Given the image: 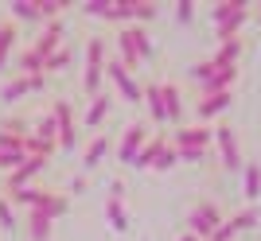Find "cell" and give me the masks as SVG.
<instances>
[{
	"label": "cell",
	"mask_w": 261,
	"mask_h": 241,
	"mask_svg": "<svg viewBox=\"0 0 261 241\" xmlns=\"http://www.w3.org/2000/svg\"><path fill=\"white\" fill-rule=\"evenodd\" d=\"M253 8L246 0H222L211 8V20H215V32H218V43H226V39H238L242 27L250 23Z\"/></svg>",
	"instance_id": "6da1fadb"
},
{
	"label": "cell",
	"mask_w": 261,
	"mask_h": 241,
	"mask_svg": "<svg viewBox=\"0 0 261 241\" xmlns=\"http://www.w3.org/2000/svg\"><path fill=\"white\" fill-rule=\"evenodd\" d=\"M101 78H106V39L94 35L86 43V74H82V89H86L90 98L101 94Z\"/></svg>",
	"instance_id": "7a4b0ae2"
},
{
	"label": "cell",
	"mask_w": 261,
	"mask_h": 241,
	"mask_svg": "<svg viewBox=\"0 0 261 241\" xmlns=\"http://www.w3.org/2000/svg\"><path fill=\"white\" fill-rule=\"evenodd\" d=\"M211 132H215V144H218V164L226 171H242V144H238L234 125L218 120V125H211Z\"/></svg>",
	"instance_id": "3957f363"
},
{
	"label": "cell",
	"mask_w": 261,
	"mask_h": 241,
	"mask_svg": "<svg viewBox=\"0 0 261 241\" xmlns=\"http://www.w3.org/2000/svg\"><path fill=\"white\" fill-rule=\"evenodd\" d=\"M218 226H222V210H218L215 202H195V206L187 210V233H191V237L207 241Z\"/></svg>",
	"instance_id": "277c9868"
},
{
	"label": "cell",
	"mask_w": 261,
	"mask_h": 241,
	"mask_svg": "<svg viewBox=\"0 0 261 241\" xmlns=\"http://www.w3.org/2000/svg\"><path fill=\"white\" fill-rule=\"evenodd\" d=\"M175 148V152H211V144H215V132H211V125H184V129L172 132V140H168Z\"/></svg>",
	"instance_id": "5b68a950"
},
{
	"label": "cell",
	"mask_w": 261,
	"mask_h": 241,
	"mask_svg": "<svg viewBox=\"0 0 261 241\" xmlns=\"http://www.w3.org/2000/svg\"><path fill=\"white\" fill-rule=\"evenodd\" d=\"M106 78L113 82V86H117V94H121V98H125V101H133V105H137V101L144 98V86L137 82V78H133V70H125L121 63H106Z\"/></svg>",
	"instance_id": "8992f818"
},
{
	"label": "cell",
	"mask_w": 261,
	"mask_h": 241,
	"mask_svg": "<svg viewBox=\"0 0 261 241\" xmlns=\"http://www.w3.org/2000/svg\"><path fill=\"white\" fill-rule=\"evenodd\" d=\"M144 144H148V125H141V120H137V125H129V129H125V136H121L117 160H121V164H133Z\"/></svg>",
	"instance_id": "52a82bcc"
},
{
	"label": "cell",
	"mask_w": 261,
	"mask_h": 241,
	"mask_svg": "<svg viewBox=\"0 0 261 241\" xmlns=\"http://www.w3.org/2000/svg\"><path fill=\"white\" fill-rule=\"evenodd\" d=\"M230 101H234V94H207V98L195 101V117L199 125H211V120H218L222 113L230 109Z\"/></svg>",
	"instance_id": "ba28073f"
},
{
	"label": "cell",
	"mask_w": 261,
	"mask_h": 241,
	"mask_svg": "<svg viewBox=\"0 0 261 241\" xmlns=\"http://www.w3.org/2000/svg\"><path fill=\"white\" fill-rule=\"evenodd\" d=\"M63 35H66V27H63V20H51V23H43V35L35 39V55L39 58H47V55H55L59 47H63Z\"/></svg>",
	"instance_id": "9c48e42d"
},
{
	"label": "cell",
	"mask_w": 261,
	"mask_h": 241,
	"mask_svg": "<svg viewBox=\"0 0 261 241\" xmlns=\"http://www.w3.org/2000/svg\"><path fill=\"white\" fill-rule=\"evenodd\" d=\"M47 74H35V78H16V82H8V86L0 89V101H8V105H16L20 98H28V94H35V89H43Z\"/></svg>",
	"instance_id": "30bf717a"
},
{
	"label": "cell",
	"mask_w": 261,
	"mask_h": 241,
	"mask_svg": "<svg viewBox=\"0 0 261 241\" xmlns=\"http://www.w3.org/2000/svg\"><path fill=\"white\" fill-rule=\"evenodd\" d=\"M160 94H164V113H168V125H179L184 120V89L175 82H160Z\"/></svg>",
	"instance_id": "8fae6325"
},
{
	"label": "cell",
	"mask_w": 261,
	"mask_h": 241,
	"mask_svg": "<svg viewBox=\"0 0 261 241\" xmlns=\"http://www.w3.org/2000/svg\"><path fill=\"white\" fill-rule=\"evenodd\" d=\"M43 164H47V160H32V156H28V160H23V164H20V167H16V171L8 175V191H20V187H32V179L39 175V171H43Z\"/></svg>",
	"instance_id": "7c38bea8"
},
{
	"label": "cell",
	"mask_w": 261,
	"mask_h": 241,
	"mask_svg": "<svg viewBox=\"0 0 261 241\" xmlns=\"http://www.w3.org/2000/svg\"><path fill=\"white\" fill-rule=\"evenodd\" d=\"M242 195L250 206L261 198V164H242Z\"/></svg>",
	"instance_id": "4fadbf2b"
},
{
	"label": "cell",
	"mask_w": 261,
	"mask_h": 241,
	"mask_svg": "<svg viewBox=\"0 0 261 241\" xmlns=\"http://www.w3.org/2000/svg\"><path fill=\"white\" fill-rule=\"evenodd\" d=\"M144 109H148V117L156 120V125H168V113H164V94H160V82H152V86H144Z\"/></svg>",
	"instance_id": "5bb4252c"
},
{
	"label": "cell",
	"mask_w": 261,
	"mask_h": 241,
	"mask_svg": "<svg viewBox=\"0 0 261 241\" xmlns=\"http://www.w3.org/2000/svg\"><path fill=\"white\" fill-rule=\"evenodd\" d=\"M109 109H113V98H109V94L90 98V109H86V117H82V125H86V129H98L101 120L109 117Z\"/></svg>",
	"instance_id": "9a60e30c"
},
{
	"label": "cell",
	"mask_w": 261,
	"mask_h": 241,
	"mask_svg": "<svg viewBox=\"0 0 261 241\" xmlns=\"http://www.w3.org/2000/svg\"><path fill=\"white\" fill-rule=\"evenodd\" d=\"M117 51H121V66L125 70H133V66H141V55H137V43H133V32H129V23L117 32Z\"/></svg>",
	"instance_id": "2e32d148"
},
{
	"label": "cell",
	"mask_w": 261,
	"mask_h": 241,
	"mask_svg": "<svg viewBox=\"0 0 261 241\" xmlns=\"http://www.w3.org/2000/svg\"><path fill=\"white\" fill-rule=\"evenodd\" d=\"M164 148H168V136H148V144H144L141 152H137L133 167H156V160H160Z\"/></svg>",
	"instance_id": "e0dca14e"
},
{
	"label": "cell",
	"mask_w": 261,
	"mask_h": 241,
	"mask_svg": "<svg viewBox=\"0 0 261 241\" xmlns=\"http://www.w3.org/2000/svg\"><path fill=\"white\" fill-rule=\"evenodd\" d=\"M242 51H246L242 35H238V39H226V43H218V51H215V58H211V63H215V66H238Z\"/></svg>",
	"instance_id": "ac0fdd59"
},
{
	"label": "cell",
	"mask_w": 261,
	"mask_h": 241,
	"mask_svg": "<svg viewBox=\"0 0 261 241\" xmlns=\"http://www.w3.org/2000/svg\"><path fill=\"white\" fill-rule=\"evenodd\" d=\"M106 152H109V136H94V140L82 148V167H86V171H94V167L106 160Z\"/></svg>",
	"instance_id": "d6986e66"
},
{
	"label": "cell",
	"mask_w": 261,
	"mask_h": 241,
	"mask_svg": "<svg viewBox=\"0 0 261 241\" xmlns=\"http://www.w3.org/2000/svg\"><path fill=\"white\" fill-rule=\"evenodd\" d=\"M129 32H133V43H137V55H141V63L156 58V43H152V35H148V27H141V23H129Z\"/></svg>",
	"instance_id": "ffe728a7"
},
{
	"label": "cell",
	"mask_w": 261,
	"mask_h": 241,
	"mask_svg": "<svg viewBox=\"0 0 261 241\" xmlns=\"http://www.w3.org/2000/svg\"><path fill=\"white\" fill-rule=\"evenodd\" d=\"M51 226L55 222L47 218V214H35V210L28 214V237L32 241H51Z\"/></svg>",
	"instance_id": "44dd1931"
},
{
	"label": "cell",
	"mask_w": 261,
	"mask_h": 241,
	"mask_svg": "<svg viewBox=\"0 0 261 241\" xmlns=\"http://www.w3.org/2000/svg\"><path fill=\"white\" fill-rule=\"evenodd\" d=\"M16 70H20V78H35V74H43V58L28 47V51H20V58H16Z\"/></svg>",
	"instance_id": "7402d4cb"
},
{
	"label": "cell",
	"mask_w": 261,
	"mask_h": 241,
	"mask_svg": "<svg viewBox=\"0 0 261 241\" xmlns=\"http://www.w3.org/2000/svg\"><path fill=\"white\" fill-rule=\"evenodd\" d=\"M106 218H109V226H113L117 233H125V230H129V210L121 206V202H113V198L106 202Z\"/></svg>",
	"instance_id": "603a6c76"
},
{
	"label": "cell",
	"mask_w": 261,
	"mask_h": 241,
	"mask_svg": "<svg viewBox=\"0 0 261 241\" xmlns=\"http://www.w3.org/2000/svg\"><path fill=\"white\" fill-rule=\"evenodd\" d=\"M230 226H234V233H246V230H253L257 226V206H246V210H238V214H230Z\"/></svg>",
	"instance_id": "cb8c5ba5"
},
{
	"label": "cell",
	"mask_w": 261,
	"mask_h": 241,
	"mask_svg": "<svg viewBox=\"0 0 261 241\" xmlns=\"http://www.w3.org/2000/svg\"><path fill=\"white\" fill-rule=\"evenodd\" d=\"M12 16H16V20H28V23H43L35 0H12Z\"/></svg>",
	"instance_id": "d4e9b609"
},
{
	"label": "cell",
	"mask_w": 261,
	"mask_h": 241,
	"mask_svg": "<svg viewBox=\"0 0 261 241\" xmlns=\"http://www.w3.org/2000/svg\"><path fill=\"white\" fill-rule=\"evenodd\" d=\"M129 8H133V23H141V27L148 20H156V12H160L152 0H129Z\"/></svg>",
	"instance_id": "484cf974"
},
{
	"label": "cell",
	"mask_w": 261,
	"mask_h": 241,
	"mask_svg": "<svg viewBox=\"0 0 261 241\" xmlns=\"http://www.w3.org/2000/svg\"><path fill=\"white\" fill-rule=\"evenodd\" d=\"M12 47H16V23H0V66L8 63Z\"/></svg>",
	"instance_id": "4316f807"
},
{
	"label": "cell",
	"mask_w": 261,
	"mask_h": 241,
	"mask_svg": "<svg viewBox=\"0 0 261 241\" xmlns=\"http://www.w3.org/2000/svg\"><path fill=\"white\" fill-rule=\"evenodd\" d=\"M70 66V47H59L55 55L43 58V74H55V70H66Z\"/></svg>",
	"instance_id": "83f0119b"
},
{
	"label": "cell",
	"mask_w": 261,
	"mask_h": 241,
	"mask_svg": "<svg viewBox=\"0 0 261 241\" xmlns=\"http://www.w3.org/2000/svg\"><path fill=\"white\" fill-rule=\"evenodd\" d=\"M51 117L59 129H74V109H70V101H55L51 105Z\"/></svg>",
	"instance_id": "f1b7e54d"
},
{
	"label": "cell",
	"mask_w": 261,
	"mask_h": 241,
	"mask_svg": "<svg viewBox=\"0 0 261 241\" xmlns=\"http://www.w3.org/2000/svg\"><path fill=\"white\" fill-rule=\"evenodd\" d=\"M211 74H215V63H211V58H203V63H195V66H187V78H191L195 86H207Z\"/></svg>",
	"instance_id": "f546056e"
},
{
	"label": "cell",
	"mask_w": 261,
	"mask_h": 241,
	"mask_svg": "<svg viewBox=\"0 0 261 241\" xmlns=\"http://www.w3.org/2000/svg\"><path fill=\"white\" fill-rule=\"evenodd\" d=\"M39 4V20H59V12H63V0H35Z\"/></svg>",
	"instance_id": "4dcf8cb0"
},
{
	"label": "cell",
	"mask_w": 261,
	"mask_h": 241,
	"mask_svg": "<svg viewBox=\"0 0 261 241\" xmlns=\"http://www.w3.org/2000/svg\"><path fill=\"white\" fill-rule=\"evenodd\" d=\"M0 230H4V233L16 230V214H12V202H8V198H0Z\"/></svg>",
	"instance_id": "1f68e13d"
},
{
	"label": "cell",
	"mask_w": 261,
	"mask_h": 241,
	"mask_svg": "<svg viewBox=\"0 0 261 241\" xmlns=\"http://www.w3.org/2000/svg\"><path fill=\"white\" fill-rule=\"evenodd\" d=\"M82 12H86V16H94V20H106V16H109V0H86V4H82Z\"/></svg>",
	"instance_id": "d6a6232c"
},
{
	"label": "cell",
	"mask_w": 261,
	"mask_h": 241,
	"mask_svg": "<svg viewBox=\"0 0 261 241\" xmlns=\"http://www.w3.org/2000/svg\"><path fill=\"white\" fill-rule=\"evenodd\" d=\"M23 160H28L23 152H0V171H8V175H12V171L23 164Z\"/></svg>",
	"instance_id": "836d02e7"
},
{
	"label": "cell",
	"mask_w": 261,
	"mask_h": 241,
	"mask_svg": "<svg viewBox=\"0 0 261 241\" xmlns=\"http://www.w3.org/2000/svg\"><path fill=\"white\" fill-rule=\"evenodd\" d=\"M175 164H179V156H175V148L168 144V148L160 152V160H156V171H172Z\"/></svg>",
	"instance_id": "e575fe53"
},
{
	"label": "cell",
	"mask_w": 261,
	"mask_h": 241,
	"mask_svg": "<svg viewBox=\"0 0 261 241\" xmlns=\"http://www.w3.org/2000/svg\"><path fill=\"white\" fill-rule=\"evenodd\" d=\"M175 20L191 23V20H195V4H191V0H179V4H175Z\"/></svg>",
	"instance_id": "d590c367"
},
{
	"label": "cell",
	"mask_w": 261,
	"mask_h": 241,
	"mask_svg": "<svg viewBox=\"0 0 261 241\" xmlns=\"http://www.w3.org/2000/svg\"><path fill=\"white\" fill-rule=\"evenodd\" d=\"M234 237H238V233H234V226H230V222H226V218H222V226H218V230H215V233H211V237H207V241H234Z\"/></svg>",
	"instance_id": "8d00e7d4"
},
{
	"label": "cell",
	"mask_w": 261,
	"mask_h": 241,
	"mask_svg": "<svg viewBox=\"0 0 261 241\" xmlns=\"http://www.w3.org/2000/svg\"><path fill=\"white\" fill-rule=\"evenodd\" d=\"M175 156H179V164H203L211 152H191V148H187V152H175Z\"/></svg>",
	"instance_id": "74e56055"
},
{
	"label": "cell",
	"mask_w": 261,
	"mask_h": 241,
	"mask_svg": "<svg viewBox=\"0 0 261 241\" xmlns=\"http://www.w3.org/2000/svg\"><path fill=\"white\" fill-rule=\"evenodd\" d=\"M109 198H113V202H121V198H125V183H121V179H113V183H109Z\"/></svg>",
	"instance_id": "f35d334b"
},
{
	"label": "cell",
	"mask_w": 261,
	"mask_h": 241,
	"mask_svg": "<svg viewBox=\"0 0 261 241\" xmlns=\"http://www.w3.org/2000/svg\"><path fill=\"white\" fill-rule=\"evenodd\" d=\"M82 191H86V175H74L70 179V195H82Z\"/></svg>",
	"instance_id": "ab89813d"
},
{
	"label": "cell",
	"mask_w": 261,
	"mask_h": 241,
	"mask_svg": "<svg viewBox=\"0 0 261 241\" xmlns=\"http://www.w3.org/2000/svg\"><path fill=\"white\" fill-rule=\"evenodd\" d=\"M179 241H199V237H191V233H184V237H179Z\"/></svg>",
	"instance_id": "60d3db41"
},
{
	"label": "cell",
	"mask_w": 261,
	"mask_h": 241,
	"mask_svg": "<svg viewBox=\"0 0 261 241\" xmlns=\"http://www.w3.org/2000/svg\"><path fill=\"white\" fill-rule=\"evenodd\" d=\"M253 20H257V23H261V8H257V12H253Z\"/></svg>",
	"instance_id": "b9f144b4"
}]
</instances>
